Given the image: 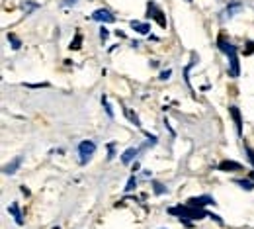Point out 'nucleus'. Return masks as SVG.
Here are the masks:
<instances>
[{
    "instance_id": "1",
    "label": "nucleus",
    "mask_w": 254,
    "mask_h": 229,
    "mask_svg": "<svg viewBox=\"0 0 254 229\" xmlns=\"http://www.w3.org/2000/svg\"><path fill=\"white\" fill-rule=\"evenodd\" d=\"M172 216H180L182 222H188V220H203L209 216V212H205L203 208H195V206H176V208H170L168 210Z\"/></svg>"
},
{
    "instance_id": "2",
    "label": "nucleus",
    "mask_w": 254,
    "mask_h": 229,
    "mask_svg": "<svg viewBox=\"0 0 254 229\" xmlns=\"http://www.w3.org/2000/svg\"><path fill=\"white\" fill-rule=\"evenodd\" d=\"M217 45H219V49H221L223 53L229 57V63H231V69H229V75L231 76H239L241 75V69H239V57H237V47L233 45V43H229V41H225V37H219L217 39Z\"/></svg>"
},
{
    "instance_id": "3",
    "label": "nucleus",
    "mask_w": 254,
    "mask_h": 229,
    "mask_svg": "<svg viewBox=\"0 0 254 229\" xmlns=\"http://www.w3.org/2000/svg\"><path fill=\"white\" fill-rule=\"evenodd\" d=\"M96 151V143L94 141H80V145H78V157H80V164H86L88 163V159L94 155Z\"/></svg>"
},
{
    "instance_id": "4",
    "label": "nucleus",
    "mask_w": 254,
    "mask_h": 229,
    "mask_svg": "<svg viewBox=\"0 0 254 229\" xmlns=\"http://www.w3.org/2000/svg\"><path fill=\"white\" fill-rule=\"evenodd\" d=\"M147 10H149V16L159 24L160 28H166V18H164L162 10H160L155 2H149V4H147Z\"/></svg>"
},
{
    "instance_id": "5",
    "label": "nucleus",
    "mask_w": 254,
    "mask_h": 229,
    "mask_svg": "<svg viewBox=\"0 0 254 229\" xmlns=\"http://www.w3.org/2000/svg\"><path fill=\"white\" fill-rule=\"evenodd\" d=\"M229 114H231V118L235 120L237 133H239V135H243V120H241V112H239V108H237V106H231V108H229Z\"/></svg>"
},
{
    "instance_id": "6",
    "label": "nucleus",
    "mask_w": 254,
    "mask_h": 229,
    "mask_svg": "<svg viewBox=\"0 0 254 229\" xmlns=\"http://www.w3.org/2000/svg\"><path fill=\"white\" fill-rule=\"evenodd\" d=\"M188 204H190V206H195V208H203V206L215 204V200H213L211 196H199V198H190Z\"/></svg>"
},
{
    "instance_id": "7",
    "label": "nucleus",
    "mask_w": 254,
    "mask_h": 229,
    "mask_svg": "<svg viewBox=\"0 0 254 229\" xmlns=\"http://www.w3.org/2000/svg\"><path fill=\"white\" fill-rule=\"evenodd\" d=\"M8 212H10V216L16 220V224H18V226H24V216H22V212H20V208H18V204H16V202L8 206Z\"/></svg>"
},
{
    "instance_id": "8",
    "label": "nucleus",
    "mask_w": 254,
    "mask_h": 229,
    "mask_svg": "<svg viewBox=\"0 0 254 229\" xmlns=\"http://www.w3.org/2000/svg\"><path fill=\"white\" fill-rule=\"evenodd\" d=\"M92 20H96V22H114L116 18L108 10H96L94 14H92Z\"/></svg>"
},
{
    "instance_id": "9",
    "label": "nucleus",
    "mask_w": 254,
    "mask_h": 229,
    "mask_svg": "<svg viewBox=\"0 0 254 229\" xmlns=\"http://www.w3.org/2000/svg\"><path fill=\"white\" fill-rule=\"evenodd\" d=\"M20 164H22V157H16L12 163L4 166V174H14V172L18 170V166H20Z\"/></svg>"
},
{
    "instance_id": "10",
    "label": "nucleus",
    "mask_w": 254,
    "mask_h": 229,
    "mask_svg": "<svg viewBox=\"0 0 254 229\" xmlns=\"http://www.w3.org/2000/svg\"><path fill=\"white\" fill-rule=\"evenodd\" d=\"M219 168L221 170H241L243 164L235 163V161H223V163H219Z\"/></svg>"
},
{
    "instance_id": "11",
    "label": "nucleus",
    "mask_w": 254,
    "mask_h": 229,
    "mask_svg": "<svg viewBox=\"0 0 254 229\" xmlns=\"http://www.w3.org/2000/svg\"><path fill=\"white\" fill-rule=\"evenodd\" d=\"M135 155H137V149H135V147H129L126 153L122 155V163L129 164L131 161H133V157H135Z\"/></svg>"
},
{
    "instance_id": "12",
    "label": "nucleus",
    "mask_w": 254,
    "mask_h": 229,
    "mask_svg": "<svg viewBox=\"0 0 254 229\" xmlns=\"http://www.w3.org/2000/svg\"><path fill=\"white\" fill-rule=\"evenodd\" d=\"M131 28H133V30H137L139 33H149V30H151V28H149V24H141V22H135V20L131 22Z\"/></svg>"
},
{
    "instance_id": "13",
    "label": "nucleus",
    "mask_w": 254,
    "mask_h": 229,
    "mask_svg": "<svg viewBox=\"0 0 254 229\" xmlns=\"http://www.w3.org/2000/svg\"><path fill=\"white\" fill-rule=\"evenodd\" d=\"M124 114L127 116V120H129V122H133L137 128H141V122H139V118H137V116H135V114H133L129 108H124Z\"/></svg>"
},
{
    "instance_id": "14",
    "label": "nucleus",
    "mask_w": 254,
    "mask_h": 229,
    "mask_svg": "<svg viewBox=\"0 0 254 229\" xmlns=\"http://www.w3.org/2000/svg\"><path fill=\"white\" fill-rule=\"evenodd\" d=\"M80 45H82V35H80V33H76V35H74V39L70 41V47H68V49H74V51H76V49H80Z\"/></svg>"
},
{
    "instance_id": "15",
    "label": "nucleus",
    "mask_w": 254,
    "mask_h": 229,
    "mask_svg": "<svg viewBox=\"0 0 254 229\" xmlns=\"http://www.w3.org/2000/svg\"><path fill=\"white\" fill-rule=\"evenodd\" d=\"M241 8H243V4H241V2H233V4H231V6L227 8V12H225V14H227V16L231 18V16H233V14L237 12V10H241Z\"/></svg>"
},
{
    "instance_id": "16",
    "label": "nucleus",
    "mask_w": 254,
    "mask_h": 229,
    "mask_svg": "<svg viewBox=\"0 0 254 229\" xmlns=\"http://www.w3.org/2000/svg\"><path fill=\"white\" fill-rule=\"evenodd\" d=\"M102 104H104V108H106V114H108L110 118H114V110H112V106H110V102H108V98H106V96L102 98Z\"/></svg>"
},
{
    "instance_id": "17",
    "label": "nucleus",
    "mask_w": 254,
    "mask_h": 229,
    "mask_svg": "<svg viewBox=\"0 0 254 229\" xmlns=\"http://www.w3.org/2000/svg\"><path fill=\"white\" fill-rule=\"evenodd\" d=\"M239 186H243L245 190H254V182H249V180H237Z\"/></svg>"
},
{
    "instance_id": "18",
    "label": "nucleus",
    "mask_w": 254,
    "mask_h": 229,
    "mask_svg": "<svg viewBox=\"0 0 254 229\" xmlns=\"http://www.w3.org/2000/svg\"><path fill=\"white\" fill-rule=\"evenodd\" d=\"M8 39L12 41V45H14V49H20V47H22V43H20V39H18V37H16L14 33H10V35H8Z\"/></svg>"
},
{
    "instance_id": "19",
    "label": "nucleus",
    "mask_w": 254,
    "mask_h": 229,
    "mask_svg": "<svg viewBox=\"0 0 254 229\" xmlns=\"http://www.w3.org/2000/svg\"><path fill=\"white\" fill-rule=\"evenodd\" d=\"M135 184H137V180H135V176H131V178L127 180V186H126V190H127V192H131V190L135 188Z\"/></svg>"
},
{
    "instance_id": "20",
    "label": "nucleus",
    "mask_w": 254,
    "mask_h": 229,
    "mask_svg": "<svg viewBox=\"0 0 254 229\" xmlns=\"http://www.w3.org/2000/svg\"><path fill=\"white\" fill-rule=\"evenodd\" d=\"M254 53V41H249L247 43V51H245V55H253Z\"/></svg>"
},
{
    "instance_id": "21",
    "label": "nucleus",
    "mask_w": 254,
    "mask_h": 229,
    "mask_svg": "<svg viewBox=\"0 0 254 229\" xmlns=\"http://www.w3.org/2000/svg\"><path fill=\"white\" fill-rule=\"evenodd\" d=\"M155 192H157V194H164L166 190H164V186H162V184H159V182H155Z\"/></svg>"
},
{
    "instance_id": "22",
    "label": "nucleus",
    "mask_w": 254,
    "mask_h": 229,
    "mask_svg": "<svg viewBox=\"0 0 254 229\" xmlns=\"http://www.w3.org/2000/svg\"><path fill=\"white\" fill-rule=\"evenodd\" d=\"M108 35H110V32H108L106 28H102V30H100V37H102V41H106V39H108Z\"/></svg>"
},
{
    "instance_id": "23",
    "label": "nucleus",
    "mask_w": 254,
    "mask_h": 229,
    "mask_svg": "<svg viewBox=\"0 0 254 229\" xmlns=\"http://www.w3.org/2000/svg\"><path fill=\"white\" fill-rule=\"evenodd\" d=\"M247 153H249V159H251V163L254 164V151L251 149V147H247Z\"/></svg>"
},
{
    "instance_id": "24",
    "label": "nucleus",
    "mask_w": 254,
    "mask_h": 229,
    "mask_svg": "<svg viewBox=\"0 0 254 229\" xmlns=\"http://www.w3.org/2000/svg\"><path fill=\"white\" fill-rule=\"evenodd\" d=\"M170 75H172L170 71H164V73H160V78H162V80H166V78H168Z\"/></svg>"
},
{
    "instance_id": "25",
    "label": "nucleus",
    "mask_w": 254,
    "mask_h": 229,
    "mask_svg": "<svg viewBox=\"0 0 254 229\" xmlns=\"http://www.w3.org/2000/svg\"><path fill=\"white\" fill-rule=\"evenodd\" d=\"M74 2H76V0H64V4H66V6H70V4H74Z\"/></svg>"
},
{
    "instance_id": "26",
    "label": "nucleus",
    "mask_w": 254,
    "mask_h": 229,
    "mask_svg": "<svg viewBox=\"0 0 254 229\" xmlns=\"http://www.w3.org/2000/svg\"><path fill=\"white\" fill-rule=\"evenodd\" d=\"M53 229H59V228H53Z\"/></svg>"
}]
</instances>
